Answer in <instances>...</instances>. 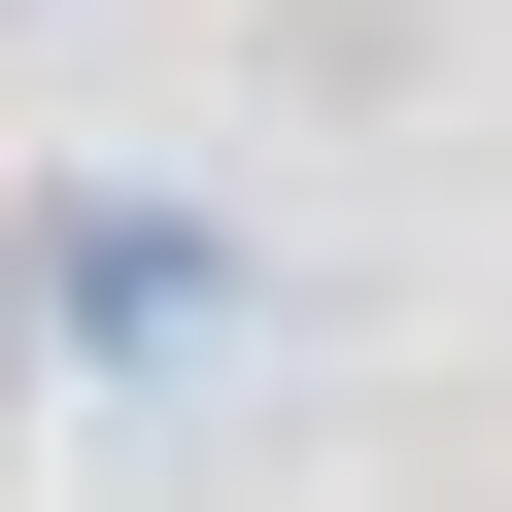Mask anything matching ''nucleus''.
I'll list each match as a JSON object with an SVG mask.
<instances>
[{
  "mask_svg": "<svg viewBox=\"0 0 512 512\" xmlns=\"http://www.w3.org/2000/svg\"><path fill=\"white\" fill-rule=\"evenodd\" d=\"M444 35H410V0H274V103H410Z\"/></svg>",
  "mask_w": 512,
  "mask_h": 512,
  "instance_id": "f03ea898",
  "label": "nucleus"
},
{
  "mask_svg": "<svg viewBox=\"0 0 512 512\" xmlns=\"http://www.w3.org/2000/svg\"><path fill=\"white\" fill-rule=\"evenodd\" d=\"M0 35H69V0H0Z\"/></svg>",
  "mask_w": 512,
  "mask_h": 512,
  "instance_id": "7ed1b4c3",
  "label": "nucleus"
},
{
  "mask_svg": "<svg viewBox=\"0 0 512 512\" xmlns=\"http://www.w3.org/2000/svg\"><path fill=\"white\" fill-rule=\"evenodd\" d=\"M35 308H69L103 376H171V342L239 308V239H205V205H69V239H35Z\"/></svg>",
  "mask_w": 512,
  "mask_h": 512,
  "instance_id": "f257e3e1",
  "label": "nucleus"
}]
</instances>
